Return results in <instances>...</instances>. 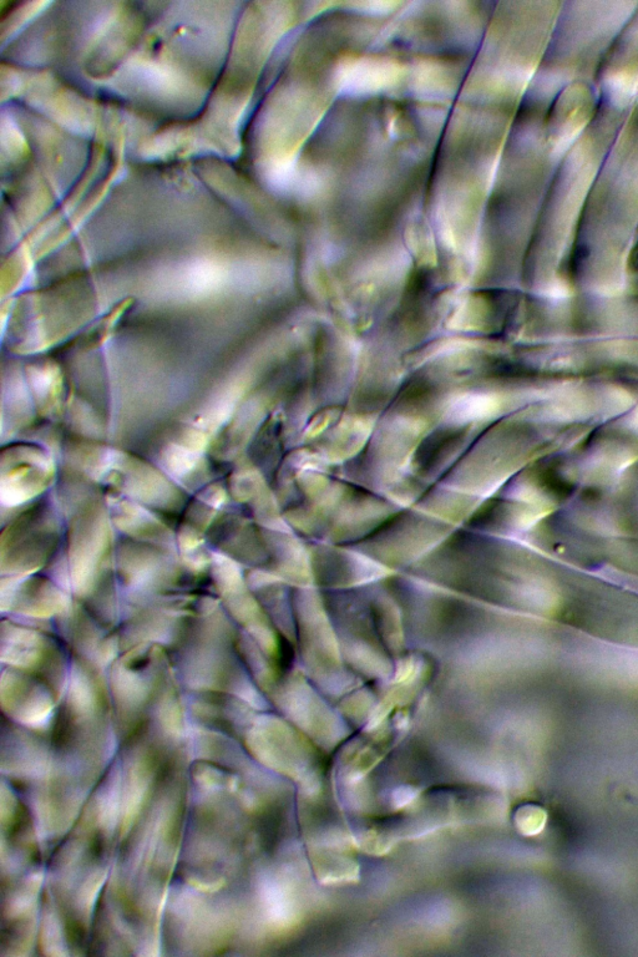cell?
Masks as SVG:
<instances>
[{
	"label": "cell",
	"mask_w": 638,
	"mask_h": 957,
	"mask_svg": "<svg viewBox=\"0 0 638 957\" xmlns=\"http://www.w3.org/2000/svg\"><path fill=\"white\" fill-rule=\"evenodd\" d=\"M69 737V722L68 719L60 716L58 718L57 724H55L53 732V742L55 746L62 747L65 743L68 742Z\"/></svg>",
	"instance_id": "6da1fadb"
},
{
	"label": "cell",
	"mask_w": 638,
	"mask_h": 957,
	"mask_svg": "<svg viewBox=\"0 0 638 957\" xmlns=\"http://www.w3.org/2000/svg\"><path fill=\"white\" fill-rule=\"evenodd\" d=\"M103 850V839L96 838L93 842V845H91V854H93L95 858H98L101 854H103Z\"/></svg>",
	"instance_id": "7a4b0ae2"
}]
</instances>
